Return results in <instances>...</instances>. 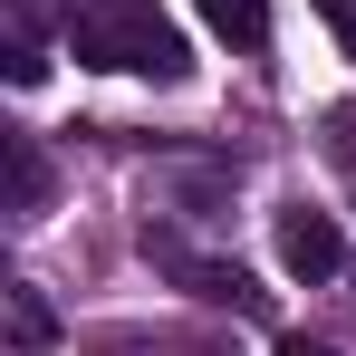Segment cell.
<instances>
[{
	"instance_id": "cell-1",
	"label": "cell",
	"mask_w": 356,
	"mask_h": 356,
	"mask_svg": "<svg viewBox=\"0 0 356 356\" xmlns=\"http://www.w3.org/2000/svg\"><path fill=\"white\" fill-rule=\"evenodd\" d=\"M67 49L77 67H125V77H164V87L193 67L183 29L154 0H67Z\"/></svg>"
},
{
	"instance_id": "cell-2",
	"label": "cell",
	"mask_w": 356,
	"mask_h": 356,
	"mask_svg": "<svg viewBox=\"0 0 356 356\" xmlns=\"http://www.w3.org/2000/svg\"><path fill=\"white\" fill-rule=\"evenodd\" d=\"M145 260H154L174 289H193V298H212V308H232V318H260V327H270V289H260L250 270H232V260H202V250L174 241L164 222H145Z\"/></svg>"
},
{
	"instance_id": "cell-3",
	"label": "cell",
	"mask_w": 356,
	"mask_h": 356,
	"mask_svg": "<svg viewBox=\"0 0 356 356\" xmlns=\"http://www.w3.org/2000/svg\"><path fill=\"white\" fill-rule=\"evenodd\" d=\"M337 260H347L337 222H327L318 202H289V212H280V270H289V280H337Z\"/></svg>"
},
{
	"instance_id": "cell-4",
	"label": "cell",
	"mask_w": 356,
	"mask_h": 356,
	"mask_svg": "<svg viewBox=\"0 0 356 356\" xmlns=\"http://www.w3.org/2000/svg\"><path fill=\"white\" fill-rule=\"evenodd\" d=\"M0 154H10V212H49V154H39V135H0Z\"/></svg>"
},
{
	"instance_id": "cell-5",
	"label": "cell",
	"mask_w": 356,
	"mask_h": 356,
	"mask_svg": "<svg viewBox=\"0 0 356 356\" xmlns=\"http://www.w3.org/2000/svg\"><path fill=\"white\" fill-rule=\"evenodd\" d=\"M202 19L232 39L241 58H250V49H270V0H202Z\"/></svg>"
},
{
	"instance_id": "cell-6",
	"label": "cell",
	"mask_w": 356,
	"mask_h": 356,
	"mask_svg": "<svg viewBox=\"0 0 356 356\" xmlns=\"http://www.w3.org/2000/svg\"><path fill=\"white\" fill-rule=\"evenodd\" d=\"M10 347H19V356H49V347H58V318H49L39 289H10Z\"/></svg>"
},
{
	"instance_id": "cell-7",
	"label": "cell",
	"mask_w": 356,
	"mask_h": 356,
	"mask_svg": "<svg viewBox=\"0 0 356 356\" xmlns=\"http://www.w3.org/2000/svg\"><path fill=\"white\" fill-rule=\"evenodd\" d=\"M49 58H39V39H10V87H39Z\"/></svg>"
},
{
	"instance_id": "cell-8",
	"label": "cell",
	"mask_w": 356,
	"mask_h": 356,
	"mask_svg": "<svg viewBox=\"0 0 356 356\" xmlns=\"http://www.w3.org/2000/svg\"><path fill=\"white\" fill-rule=\"evenodd\" d=\"M318 19L337 29V49H347V58H356V0H318Z\"/></svg>"
},
{
	"instance_id": "cell-9",
	"label": "cell",
	"mask_w": 356,
	"mask_h": 356,
	"mask_svg": "<svg viewBox=\"0 0 356 356\" xmlns=\"http://www.w3.org/2000/svg\"><path fill=\"white\" fill-rule=\"evenodd\" d=\"M280 356H337V347H318V337H280Z\"/></svg>"
},
{
	"instance_id": "cell-10",
	"label": "cell",
	"mask_w": 356,
	"mask_h": 356,
	"mask_svg": "<svg viewBox=\"0 0 356 356\" xmlns=\"http://www.w3.org/2000/svg\"><path fill=\"white\" fill-rule=\"evenodd\" d=\"M10 10H19V19H39V0H10Z\"/></svg>"
}]
</instances>
